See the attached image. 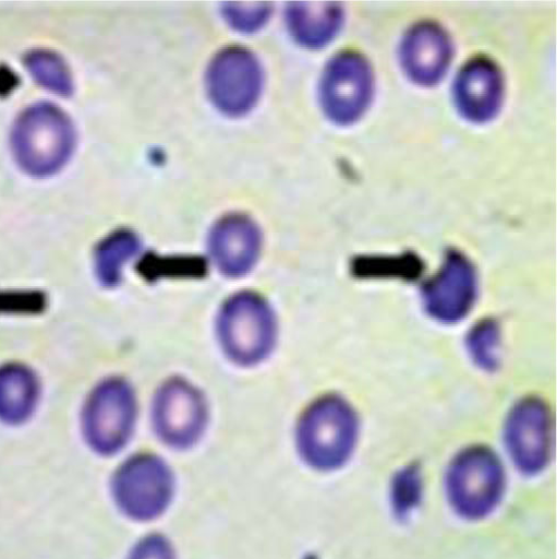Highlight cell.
Instances as JSON below:
<instances>
[{"label": "cell", "mask_w": 557, "mask_h": 559, "mask_svg": "<svg viewBox=\"0 0 557 559\" xmlns=\"http://www.w3.org/2000/svg\"><path fill=\"white\" fill-rule=\"evenodd\" d=\"M208 423L204 395L191 383L173 379L155 396L153 424L158 438L168 447L185 450L203 438Z\"/></svg>", "instance_id": "8"}, {"label": "cell", "mask_w": 557, "mask_h": 559, "mask_svg": "<svg viewBox=\"0 0 557 559\" xmlns=\"http://www.w3.org/2000/svg\"><path fill=\"white\" fill-rule=\"evenodd\" d=\"M421 475L413 465L400 472L393 481L392 498L399 514H405L421 495Z\"/></svg>", "instance_id": "22"}, {"label": "cell", "mask_w": 557, "mask_h": 559, "mask_svg": "<svg viewBox=\"0 0 557 559\" xmlns=\"http://www.w3.org/2000/svg\"><path fill=\"white\" fill-rule=\"evenodd\" d=\"M25 64L35 81L57 95L68 97L73 91L72 74L64 60L51 51L31 52Z\"/></svg>", "instance_id": "19"}, {"label": "cell", "mask_w": 557, "mask_h": 559, "mask_svg": "<svg viewBox=\"0 0 557 559\" xmlns=\"http://www.w3.org/2000/svg\"><path fill=\"white\" fill-rule=\"evenodd\" d=\"M500 332L496 321L484 320L475 325L468 337L469 352L482 369L493 371L499 365Z\"/></svg>", "instance_id": "20"}, {"label": "cell", "mask_w": 557, "mask_h": 559, "mask_svg": "<svg viewBox=\"0 0 557 559\" xmlns=\"http://www.w3.org/2000/svg\"><path fill=\"white\" fill-rule=\"evenodd\" d=\"M452 43L435 23L411 27L400 45V62L405 75L416 85L435 86L445 78L452 60Z\"/></svg>", "instance_id": "13"}, {"label": "cell", "mask_w": 557, "mask_h": 559, "mask_svg": "<svg viewBox=\"0 0 557 559\" xmlns=\"http://www.w3.org/2000/svg\"><path fill=\"white\" fill-rule=\"evenodd\" d=\"M477 277L473 263L457 250L445 261L423 289L425 309L435 320L456 323L465 318L476 300Z\"/></svg>", "instance_id": "11"}, {"label": "cell", "mask_w": 557, "mask_h": 559, "mask_svg": "<svg viewBox=\"0 0 557 559\" xmlns=\"http://www.w3.org/2000/svg\"><path fill=\"white\" fill-rule=\"evenodd\" d=\"M135 419L133 390L122 380H109L88 400L84 414L86 440L100 454L118 453L129 442Z\"/></svg>", "instance_id": "7"}, {"label": "cell", "mask_w": 557, "mask_h": 559, "mask_svg": "<svg viewBox=\"0 0 557 559\" xmlns=\"http://www.w3.org/2000/svg\"><path fill=\"white\" fill-rule=\"evenodd\" d=\"M446 489L450 504L463 519L477 521L491 514L505 489L502 465L494 451L473 447L449 465Z\"/></svg>", "instance_id": "4"}, {"label": "cell", "mask_w": 557, "mask_h": 559, "mask_svg": "<svg viewBox=\"0 0 557 559\" xmlns=\"http://www.w3.org/2000/svg\"><path fill=\"white\" fill-rule=\"evenodd\" d=\"M12 146L19 165L36 177L58 173L70 159L75 131L69 117L52 105H37L16 121Z\"/></svg>", "instance_id": "2"}, {"label": "cell", "mask_w": 557, "mask_h": 559, "mask_svg": "<svg viewBox=\"0 0 557 559\" xmlns=\"http://www.w3.org/2000/svg\"><path fill=\"white\" fill-rule=\"evenodd\" d=\"M270 8L267 5L242 7L229 4L223 7V16L231 27L244 33L259 29L269 19Z\"/></svg>", "instance_id": "21"}, {"label": "cell", "mask_w": 557, "mask_h": 559, "mask_svg": "<svg viewBox=\"0 0 557 559\" xmlns=\"http://www.w3.org/2000/svg\"><path fill=\"white\" fill-rule=\"evenodd\" d=\"M141 249L134 233L125 229L113 233L98 248L96 255L97 273L101 284L114 287L120 283L121 272L126 263Z\"/></svg>", "instance_id": "18"}, {"label": "cell", "mask_w": 557, "mask_h": 559, "mask_svg": "<svg viewBox=\"0 0 557 559\" xmlns=\"http://www.w3.org/2000/svg\"><path fill=\"white\" fill-rule=\"evenodd\" d=\"M128 559H177V555L166 536L150 534L135 544Z\"/></svg>", "instance_id": "23"}, {"label": "cell", "mask_w": 557, "mask_h": 559, "mask_svg": "<svg viewBox=\"0 0 557 559\" xmlns=\"http://www.w3.org/2000/svg\"><path fill=\"white\" fill-rule=\"evenodd\" d=\"M375 75L367 60L344 52L325 68L319 84V102L325 115L339 126L359 121L374 99Z\"/></svg>", "instance_id": "6"}, {"label": "cell", "mask_w": 557, "mask_h": 559, "mask_svg": "<svg viewBox=\"0 0 557 559\" xmlns=\"http://www.w3.org/2000/svg\"><path fill=\"white\" fill-rule=\"evenodd\" d=\"M288 26L294 39L307 49H322L342 28L344 13L335 3H293L287 12Z\"/></svg>", "instance_id": "15"}, {"label": "cell", "mask_w": 557, "mask_h": 559, "mask_svg": "<svg viewBox=\"0 0 557 559\" xmlns=\"http://www.w3.org/2000/svg\"><path fill=\"white\" fill-rule=\"evenodd\" d=\"M263 85L264 73L257 58L242 48L221 51L207 72L211 102L231 117L249 114L257 105Z\"/></svg>", "instance_id": "9"}, {"label": "cell", "mask_w": 557, "mask_h": 559, "mask_svg": "<svg viewBox=\"0 0 557 559\" xmlns=\"http://www.w3.org/2000/svg\"><path fill=\"white\" fill-rule=\"evenodd\" d=\"M425 271V263L415 253L400 255H361L352 262V273L359 278L398 277L415 282Z\"/></svg>", "instance_id": "17"}, {"label": "cell", "mask_w": 557, "mask_h": 559, "mask_svg": "<svg viewBox=\"0 0 557 559\" xmlns=\"http://www.w3.org/2000/svg\"><path fill=\"white\" fill-rule=\"evenodd\" d=\"M550 440V413L542 400L524 399L510 411L505 442L510 457L522 473L536 475L546 467Z\"/></svg>", "instance_id": "10"}, {"label": "cell", "mask_w": 557, "mask_h": 559, "mask_svg": "<svg viewBox=\"0 0 557 559\" xmlns=\"http://www.w3.org/2000/svg\"><path fill=\"white\" fill-rule=\"evenodd\" d=\"M38 397L35 376L23 366L0 369V419L17 425L33 413Z\"/></svg>", "instance_id": "16"}, {"label": "cell", "mask_w": 557, "mask_h": 559, "mask_svg": "<svg viewBox=\"0 0 557 559\" xmlns=\"http://www.w3.org/2000/svg\"><path fill=\"white\" fill-rule=\"evenodd\" d=\"M19 84L16 75L8 68H0V95H9Z\"/></svg>", "instance_id": "24"}, {"label": "cell", "mask_w": 557, "mask_h": 559, "mask_svg": "<svg viewBox=\"0 0 557 559\" xmlns=\"http://www.w3.org/2000/svg\"><path fill=\"white\" fill-rule=\"evenodd\" d=\"M358 433L359 423L352 406L340 396H324L300 419L298 450L311 468L334 472L351 457Z\"/></svg>", "instance_id": "1"}, {"label": "cell", "mask_w": 557, "mask_h": 559, "mask_svg": "<svg viewBox=\"0 0 557 559\" xmlns=\"http://www.w3.org/2000/svg\"><path fill=\"white\" fill-rule=\"evenodd\" d=\"M262 249L258 226L244 215L220 219L209 237V250L218 270L229 277L249 274L256 265Z\"/></svg>", "instance_id": "14"}, {"label": "cell", "mask_w": 557, "mask_h": 559, "mask_svg": "<svg viewBox=\"0 0 557 559\" xmlns=\"http://www.w3.org/2000/svg\"><path fill=\"white\" fill-rule=\"evenodd\" d=\"M217 333L226 356L251 367L264 361L277 340V321L268 302L253 293H241L222 306Z\"/></svg>", "instance_id": "3"}, {"label": "cell", "mask_w": 557, "mask_h": 559, "mask_svg": "<svg viewBox=\"0 0 557 559\" xmlns=\"http://www.w3.org/2000/svg\"><path fill=\"white\" fill-rule=\"evenodd\" d=\"M453 103L459 115L472 123H487L500 111L504 80L499 68L487 58L463 66L455 79Z\"/></svg>", "instance_id": "12"}, {"label": "cell", "mask_w": 557, "mask_h": 559, "mask_svg": "<svg viewBox=\"0 0 557 559\" xmlns=\"http://www.w3.org/2000/svg\"><path fill=\"white\" fill-rule=\"evenodd\" d=\"M175 490L172 471L161 457L150 453L128 459L112 480L117 506L132 521L148 523L161 518Z\"/></svg>", "instance_id": "5"}]
</instances>
